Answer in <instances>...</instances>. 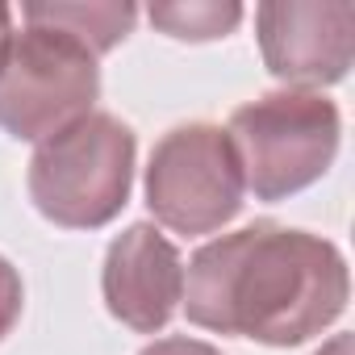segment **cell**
Returning a JSON list of instances; mask_svg holds the SVG:
<instances>
[{"label":"cell","mask_w":355,"mask_h":355,"mask_svg":"<svg viewBox=\"0 0 355 355\" xmlns=\"http://www.w3.org/2000/svg\"><path fill=\"white\" fill-rule=\"evenodd\" d=\"M21 305H26V284H21V272L0 255V338H5L17 318H21Z\"/></svg>","instance_id":"obj_10"},{"label":"cell","mask_w":355,"mask_h":355,"mask_svg":"<svg viewBox=\"0 0 355 355\" xmlns=\"http://www.w3.org/2000/svg\"><path fill=\"white\" fill-rule=\"evenodd\" d=\"M21 17L30 26H46V30H59L67 38H76L80 46H88L96 59L105 51H113L138 21V9L130 5V0H105V5H42V0H30V5H21Z\"/></svg>","instance_id":"obj_8"},{"label":"cell","mask_w":355,"mask_h":355,"mask_svg":"<svg viewBox=\"0 0 355 355\" xmlns=\"http://www.w3.org/2000/svg\"><path fill=\"white\" fill-rule=\"evenodd\" d=\"M138 355H222V351H218V347H209V343H201V338L171 334V338L150 343V347H146V351H138Z\"/></svg>","instance_id":"obj_11"},{"label":"cell","mask_w":355,"mask_h":355,"mask_svg":"<svg viewBox=\"0 0 355 355\" xmlns=\"http://www.w3.org/2000/svg\"><path fill=\"white\" fill-rule=\"evenodd\" d=\"M101 67L76 38L30 26L0 46V130L21 142H46L92 113Z\"/></svg>","instance_id":"obj_4"},{"label":"cell","mask_w":355,"mask_h":355,"mask_svg":"<svg viewBox=\"0 0 355 355\" xmlns=\"http://www.w3.org/2000/svg\"><path fill=\"white\" fill-rule=\"evenodd\" d=\"M150 26L180 42H214L226 38L243 21V5H218V0H175V5H150Z\"/></svg>","instance_id":"obj_9"},{"label":"cell","mask_w":355,"mask_h":355,"mask_svg":"<svg viewBox=\"0 0 355 355\" xmlns=\"http://www.w3.org/2000/svg\"><path fill=\"white\" fill-rule=\"evenodd\" d=\"M243 171L222 125L189 121L167 130L146 163V209L175 234H214L243 209Z\"/></svg>","instance_id":"obj_5"},{"label":"cell","mask_w":355,"mask_h":355,"mask_svg":"<svg viewBox=\"0 0 355 355\" xmlns=\"http://www.w3.org/2000/svg\"><path fill=\"white\" fill-rule=\"evenodd\" d=\"M134 130L113 113H88L63 134L38 142L30 159V201L63 230H101L125 205L134 189Z\"/></svg>","instance_id":"obj_2"},{"label":"cell","mask_w":355,"mask_h":355,"mask_svg":"<svg viewBox=\"0 0 355 355\" xmlns=\"http://www.w3.org/2000/svg\"><path fill=\"white\" fill-rule=\"evenodd\" d=\"M9 34H13V9H9V5H0V46H5Z\"/></svg>","instance_id":"obj_13"},{"label":"cell","mask_w":355,"mask_h":355,"mask_svg":"<svg viewBox=\"0 0 355 355\" xmlns=\"http://www.w3.org/2000/svg\"><path fill=\"white\" fill-rule=\"evenodd\" d=\"M230 150L255 201H288L330 171L343 138L338 105L322 92H263L230 113Z\"/></svg>","instance_id":"obj_3"},{"label":"cell","mask_w":355,"mask_h":355,"mask_svg":"<svg viewBox=\"0 0 355 355\" xmlns=\"http://www.w3.org/2000/svg\"><path fill=\"white\" fill-rule=\"evenodd\" d=\"M101 293L109 313L134 334H159L184 297V259L167 234L150 222L125 226L101 268Z\"/></svg>","instance_id":"obj_7"},{"label":"cell","mask_w":355,"mask_h":355,"mask_svg":"<svg viewBox=\"0 0 355 355\" xmlns=\"http://www.w3.org/2000/svg\"><path fill=\"white\" fill-rule=\"evenodd\" d=\"M347 297V259L330 239L255 222L193 255L180 301L201 330L263 347H301L343 318Z\"/></svg>","instance_id":"obj_1"},{"label":"cell","mask_w":355,"mask_h":355,"mask_svg":"<svg viewBox=\"0 0 355 355\" xmlns=\"http://www.w3.org/2000/svg\"><path fill=\"white\" fill-rule=\"evenodd\" d=\"M263 67L280 84L326 88L347 80L355 55V5L347 0H272L255 9Z\"/></svg>","instance_id":"obj_6"},{"label":"cell","mask_w":355,"mask_h":355,"mask_svg":"<svg viewBox=\"0 0 355 355\" xmlns=\"http://www.w3.org/2000/svg\"><path fill=\"white\" fill-rule=\"evenodd\" d=\"M318 355H351V334H334L330 347H322Z\"/></svg>","instance_id":"obj_12"}]
</instances>
